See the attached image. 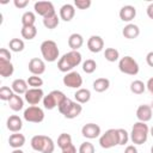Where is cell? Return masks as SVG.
Segmentation results:
<instances>
[{
	"mask_svg": "<svg viewBox=\"0 0 153 153\" xmlns=\"http://www.w3.org/2000/svg\"><path fill=\"white\" fill-rule=\"evenodd\" d=\"M81 54L78 50H71L66 54H63L59 61H57V68L60 72L63 73H69L72 72V69L76 66H79L81 63Z\"/></svg>",
	"mask_w": 153,
	"mask_h": 153,
	"instance_id": "obj_1",
	"label": "cell"
},
{
	"mask_svg": "<svg viewBox=\"0 0 153 153\" xmlns=\"http://www.w3.org/2000/svg\"><path fill=\"white\" fill-rule=\"evenodd\" d=\"M31 147L36 152L53 153L55 151V143L51 137L47 135H35L31 139Z\"/></svg>",
	"mask_w": 153,
	"mask_h": 153,
	"instance_id": "obj_2",
	"label": "cell"
},
{
	"mask_svg": "<svg viewBox=\"0 0 153 153\" xmlns=\"http://www.w3.org/2000/svg\"><path fill=\"white\" fill-rule=\"evenodd\" d=\"M149 134V128L145 122H136L134 123L130 133V140L134 145H142L147 141Z\"/></svg>",
	"mask_w": 153,
	"mask_h": 153,
	"instance_id": "obj_3",
	"label": "cell"
},
{
	"mask_svg": "<svg viewBox=\"0 0 153 153\" xmlns=\"http://www.w3.org/2000/svg\"><path fill=\"white\" fill-rule=\"evenodd\" d=\"M41 54H42L43 59L48 62L56 61L59 55H60V50L57 48L56 42H54L51 39L43 41L42 44H41Z\"/></svg>",
	"mask_w": 153,
	"mask_h": 153,
	"instance_id": "obj_4",
	"label": "cell"
},
{
	"mask_svg": "<svg viewBox=\"0 0 153 153\" xmlns=\"http://www.w3.org/2000/svg\"><path fill=\"white\" fill-rule=\"evenodd\" d=\"M67 97L65 96V93L60 90H53L51 92H49L47 96H44L43 98V105L45 109L48 110H53L54 108L59 106L61 104V102L63 99H66Z\"/></svg>",
	"mask_w": 153,
	"mask_h": 153,
	"instance_id": "obj_5",
	"label": "cell"
},
{
	"mask_svg": "<svg viewBox=\"0 0 153 153\" xmlns=\"http://www.w3.org/2000/svg\"><path fill=\"white\" fill-rule=\"evenodd\" d=\"M118 69L128 75H136L139 73V65L131 56H124L120 59Z\"/></svg>",
	"mask_w": 153,
	"mask_h": 153,
	"instance_id": "obj_6",
	"label": "cell"
},
{
	"mask_svg": "<svg viewBox=\"0 0 153 153\" xmlns=\"http://www.w3.org/2000/svg\"><path fill=\"white\" fill-rule=\"evenodd\" d=\"M99 145L102 148H112L118 145V134L117 129H108L99 137Z\"/></svg>",
	"mask_w": 153,
	"mask_h": 153,
	"instance_id": "obj_7",
	"label": "cell"
},
{
	"mask_svg": "<svg viewBox=\"0 0 153 153\" xmlns=\"http://www.w3.org/2000/svg\"><path fill=\"white\" fill-rule=\"evenodd\" d=\"M23 117L25 121L31 123H41L44 120V111L36 105H31L27 109L24 110Z\"/></svg>",
	"mask_w": 153,
	"mask_h": 153,
	"instance_id": "obj_8",
	"label": "cell"
},
{
	"mask_svg": "<svg viewBox=\"0 0 153 153\" xmlns=\"http://www.w3.org/2000/svg\"><path fill=\"white\" fill-rule=\"evenodd\" d=\"M63 85L67 86V87H71V88H81V85H82V78L81 75L75 72V71H72L69 73H67L65 76H63Z\"/></svg>",
	"mask_w": 153,
	"mask_h": 153,
	"instance_id": "obj_9",
	"label": "cell"
},
{
	"mask_svg": "<svg viewBox=\"0 0 153 153\" xmlns=\"http://www.w3.org/2000/svg\"><path fill=\"white\" fill-rule=\"evenodd\" d=\"M33 10H35V12L37 14L42 16L43 18H45V17H48L50 14L56 13L55 8H54V5L50 1H37L33 5Z\"/></svg>",
	"mask_w": 153,
	"mask_h": 153,
	"instance_id": "obj_10",
	"label": "cell"
},
{
	"mask_svg": "<svg viewBox=\"0 0 153 153\" xmlns=\"http://www.w3.org/2000/svg\"><path fill=\"white\" fill-rule=\"evenodd\" d=\"M25 100L30 105H36L44 98V92L42 88H29L26 93L24 94Z\"/></svg>",
	"mask_w": 153,
	"mask_h": 153,
	"instance_id": "obj_11",
	"label": "cell"
},
{
	"mask_svg": "<svg viewBox=\"0 0 153 153\" xmlns=\"http://www.w3.org/2000/svg\"><path fill=\"white\" fill-rule=\"evenodd\" d=\"M81 134L86 139H96L100 135V127L96 123H86L81 128Z\"/></svg>",
	"mask_w": 153,
	"mask_h": 153,
	"instance_id": "obj_12",
	"label": "cell"
},
{
	"mask_svg": "<svg viewBox=\"0 0 153 153\" xmlns=\"http://www.w3.org/2000/svg\"><path fill=\"white\" fill-rule=\"evenodd\" d=\"M29 71L32 73V75H41L45 72V63L42 59L33 57L29 61Z\"/></svg>",
	"mask_w": 153,
	"mask_h": 153,
	"instance_id": "obj_13",
	"label": "cell"
},
{
	"mask_svg": "<svg viewBox=\"0 0 153 153\" xmlns=\"http://www.w3.org/2000/svg\"><path fill=\"white\" fill-rule=\"evenodd\" d=\"M87 48L92 53H99L104 48V41L100 36L93 35L87 39Z\"/></svg>",
	"mask_w": 153,
	"mask_h": 153,
	"instance_id": "obj_14",
	"label": "cell"
},
{
	"mask_svg": "<svg viewBox=\"0 0 153 153\" xmlns=\"http://www.w3.org/2000/svg\"><path fill=\"white\" fill-rule=\"evenodd\" d=\"M6 127L12 133H19L23 128V121L18 115H11L6 121Z\"/></svg>",
	"mask_w": 153,
	"mask_h": 153,
	"instance_id": "obj_15",
	"label": "cell"
},
{
	"mask_svg": "<svg viewBox=\"0 0 153 153\" xmlns=\"http://www.w3.org/2000/svg\"><path fill=\"white\" fill-rule=\"evenodd\" d=\"M120 19L123 22H131L136 16V8L131 5H124L120 10Z\"/></svg>",
	"mask_w": 153,
	"mask_h": 153,
	"instance_id": "obj_16",
	"label": "cell"
},
{
	"mask_svg": "<svg viewBox=\"0 0 153 153\" xmlns=\"http://www.w3.org/2000/svg\"><path fill=\"white\" fill-rule=\"evenodd\" d=\"M152 111L153 110H152L151 105L142 104L136 110V117H137V120L140 122H145L146 123V122L151 121V118H152Z\"/></svg>",
	"mask_w": 153,
	"mask_h": 153,
	"instance_id": "obj_17",
	"label": "cell"
},
{
	"mask_svg": "<svg viewBox=\"0 0 153 153\" xmlns=\"http://www.w3.org/2000/svg\"><path fill=\"white\" fill-rule=\"evenodd\" d=\"M75 16V8L72 4H65L60 8V18L63 22H71Z\"/></svg>",
	"mask_w": 153,
	"mask_h": 153,
	"instance_id": "obj_18",
	"label": "cell"
},
{
	"mask_svg": "<svg viewBox=\"0 0 153 153\" xmlns=\"http://www.w3.org/2000/svg\"><path fill=\"white\" fill-rule=\"evenodd\" d=\"M122 35L128 39H134L140 35V29H139V26L136 24H131L130 23V24H127L123 27Z\"/></svg>",
	"mask_w": 153,
	"mask_h": 153,
	"instance_id": "obj_19",
	"label": "cell"
},
{
	"mask_svg": "<svg viewBox=\"0 0 153 153\" xmlns=\"http://www.w3.org/2000/svg\"><path fill=\"white\" fill-rule=\"evenodd\" d=\"M11 88L16 94H25L26 91L29 90V85H27V81L24 79H16L13 80Z\"/></svg>",
	"mask_w": 153,
	"mask_h": 153,
	"instance_id": "obj_20",
	"label": "cell"
},
{
	"mask_svg": "<svg viewBox=\"0 0 153 153\" xmlns=\"http://www.w3.org/2000/svg\"><path fill=\"white\" fill-rule=\"evenodd\" d=\"M84 44V37L80 33H72L68 37V45L72 50H78L79 48H81Z\"/></svg>",
	"mask_w": 153,
	"mask_h": 153,
	"instance_id": "obj_21",
	"label": "cell"
},
{
	"mask_svg": "<svg viewBox=\"0 0 153 153\" xmlns=\"http://www.w3.org/2000/svg\"><path fill=\"white\" fill-rule=\"evenodd\" d=\"M8 143L12 148L17 149V148H20L22 146H24L25 143V136L20 133H14L12 135H10L8 137Z\"/></svg>",
	"mask_w": 153,
	"mask_h": 153,
	"instance_id": "obj_22",
	"label": "cell"
},
{
	"mask_svg": "<svg viewBox=\"0 0 153 153\" xmlns=\"http://www.w3.org/2000/svg\"><path fill=\"white\" fill-rule=\"evenodd\" d=\"M74 98H75V102L80 104H85L91 99V92L87 88H79L74 93Z\"/></svg>",
	"mask_w": 153,
	"mask_h": 153,
	"instance_id": "obj_23",
	"label": "cell"
},
{
	"mask_svg": "<svg viewBox=\"0 0 153 153\" xmlns=\"http://www.w3.org/2000/svg\"><path fill=\"white\" fill-rule=\"evenodd\" d=\"M14 72V67L11 63V61H5V60H0V75L4 78L11 76Z\"/></svg>",
	"mask_w": 153,
	"mask_h": 153,
	"instance_id": "obj_24",
	"label": "cell"
},
{
	"mask_svg": "<svg viewBox=\"0 0 153 153\" xmlns=\"http://www.w3.org/2000/svg\"><path fill=\"white\" fill-rule=\"evenodd\" d=\"M93 90L96 92H104L110 87V80L106 78H98L93 81Z\"/></svg>",
	"mask_w": 153,
	"mask_h": 153,
	"instance_id": "obj_25",
	"label": "cell"
},
{
	"mask_svg": "<svg viewBox=\"0 0 153 153\" xmlns=\"http://www.w3.org/2000/svg\"><path fill=\"white\" fill-rule=\"evenodd\" d=\"M82 111V106L80 103L78 102H73V104L71 105V108L68 109V111L65 114V117L68 120H73L75 117H78Z\"/></svg>",
	"mask_w": 153,
	"mask_h": 153,
	"instance_id": "obj_26",
	"label": "cell"
},
{
	"mask_svg": "<svg viewBox=\"0 0 153 153\" xmlns=\"http://www.w3.org/2000/svg\"><path fill=\"white\" fill-rule=\"evenodd\" d=\"M8 105H10V108L13 110V111H19V110H22L23 109V106H24V100H23V98L19 96V94H13L12 97H11V99L8 100Z\"/></svg>",
	"mask_w": 153,
	"mask_h": 153,
	"instance_id": "obj_27",
	"label": "cell"
},
{
	"mask_svg": "<svg viewBox=\"0 0 153 153\" xmlns=\"http://www.w3.org/2000/svg\"><path fill=\"white\" fill-rule=\"evenodd\" d=\"M59 23H60V18L57 17L56 13L50 14V16L43 18V25H44L47 29H49V30L55 29V27L59 25Z\"/></svg>",
	"mask_w": 153,
	"mask_h": 153,
	"instance_id": "obj_28",
	"label": "cell"
},
{
	"mask_svg": "<svg viewBox=\"0 0 153 153\" xmlns=\"http://www.w3.org/2000/svg\"><path fill=\"white\" fill-rule=\"evenodd\" d=\"M71 145H73V143H72V136L69 134L62 133V134L59 135V137H57V146L61 148V151L67 148V147H69Z\"/></svg>",
	"mask_w": 153,
	"mask_h": 153,
	"instance_id": "obj_29",
	"label": "cell"
},
{
	"mask_svg": "<svg viewBox=\"0 0 153 153\" xmlns=\"http://www.w3.org/2000/svg\"><path fill=\"white\" fill-rule=\"evenodd\" d=\"M20 33H22V37L30 41V39H33L37 35V29L36 26H23L22 30H20Z\"/></svg>",
	"mask_w": 153,
	"mask_h": 153,
	"instance_id": "obj_30",
	"label": "cell"
},
{
	"mask_svg": "<svg viewBox=\"0 0 153 153\" xmlns=\"http://www.w3.org/2000/svg\"><path fill=\"white\" fill-rule=\"evenodd\" d=\"M8 47H10V50H12L14 53H19V51L24 50L25 44H24V41L20 38H12L8 42Z\"/></svg>",
	"mask_w": 153,
	"mask_h": 153,
	"instance_id": "obj_31",
	"label": "cell"
},
{
	"mask_svg": "<svg viewBox=\"0 0 153 153\" xmlns=\"http://www.w3.org/2000/svg\"><path fill=\"white\" fill-rule=\"evenodd\" d=\"M35 22H36V16L31 11H26L22 16V24H23V26H33Z\"/></svg>",
	"mask_w": 153,
	"mask_h": 153,
	"instance_id": "obj_32",
	"label": "cell"
},
{
	"mask_svg": "<svg viewBox=\"0 0 153 153\" xmlns=\"http://www.w3.org/2000/svg\"><path fill=\"white\" fill-rule=\"evenodd\" d=\"M146 90V85L143 84V81L141 80H134L130 84V91L134 94H142Z\"/></svg>",
	"mask_w": 153,
	"mask_h": 153,
	"instance_id": "obj_33",
	"label": "cell"
},
{
	"mask_svg": "<svg viewBox=\"0 0 153 153\" xmlns=\"http://www.w3.org/2000/svg\"><path fill=\"white\" fill-rule=\"evenodd\" d=\"M104 57L105 60H108L109 62H115L118 60L120 57V53L117 49L115 48H106L105 51H104Z\"/></svg>",
	"mask_w": 153,
	"mask_h": 153,
	"instance_id": "obj_34",
	"label": "cell"
},
{
	"mask_svg": "<svg viewBox=\"0 0 153 153\" xmlns=\"http://www.w3.org/2000/svg\"><path fill=\"white\" fill-rule=\"evenodd\" d=\"M96 68H97V63L92 59H88V60H86V61L82 62V71L85 73H87V74L93 73L96 71Z\"/></svg>",
	"mask_w": 153,
	"mask_h": 153,
	"instance_id": "obj_35",
	"label": "cell"
},
{
	"mask_svg": "<svg viewBox=\"0 0 153 153\" xmlns=\"http://www.w3.org/2000/svg\"><path fill=\"white\" fill-rule=\"evenodd\" d=\"M26 81H27V85L31 86V88H41V86L43 85V80L38 75H31L27 78Z\"/></svg>",
	"mask_w": 153,
	"mask_h": 153,
	"instance_id": "obj_36",
	"label": "cell"
},
{
	"mask_svg": "<svg viewBox=\"0 0 153 153\" xmlns=\"http://www.w3.org/2000/svg\"><path fill=\"white\" fill-rule=\"evenodd\" d=\"M117 134H118V145L120 146H124L128 140H129V134L126 129H122V128H118L117 129Z\"/></svg>",
	"mask_w": 153,
	"mask_h": 153,
	"instance_id": "obj_37",
	"label": "cell"
},
{
	"mask_svg": "<svg viewBox=\"0 0 153 153\" xmlns=\"http://www.w3.org/2000/svg\"><path fill=\"white\" fill-rule=\"evenodd\" d=\"M13 94H14L13 93V90L10 88V87H7V86H2L0 88V99L1 100H7L8 102Z\"/></svg>",
	"mask_w": 153,
	"mask_h": 153,
	"instance_id": "obj_38",
	"label": "cell"
},
{
	"mask_svg": "<svg viewBox=\"0 0 153 153\" xmlns=\"http://www.w3.org/2000/svg\"><path fill=\"white\" fill-rule=\"evenodd\" d=\"M72 104H73V100H72V99H69V98L63 99V100L61 102V104L57 106V109H59L60 114H62V115L65 116V114L68 111V109L71 108V105H72Z\"/></svg>",
	"mask_w": 153,
	"mask_h": 153,
	"instance_id": "obj_39",
	"label": "cell"
},
{
	"mask_svg": "<svg viewBox=\"0 0 153 153\" xmlns=\"http://www.w3.org/2000/svg\"><path fill=\"white\" fill-rule=\"evenodd\" d=\"M79 153H94V146L88 141L82 142L79 147Z\"/></svg>",
	"mask_w": 153,
	"mask_h": 153,
	"instance_id": "obj_40",
	"label": "cell"
},
{
	"mask_svg": "<svg viewBox=\"0 0 153 153\" xmlns=\"http://www.w3.org/2000/svg\"><path fill=\"white\" fill-rule=\"evenodd\" d=\"M91 0H75L74 1V6L79 10H87L91 6Z\"/></svg>",
	"mask_w": 153,
	"mask_h": 153,
	"instance_id": "obj_41",
	"label": "cell"
},
{
	"mask_svg": "<svg viewBox=\"0 0 153 153\" xmlns=\"http://www.w3.org/2000/svg\"><path fill=\"white\" fill-rule=\"evenodd\" d=\"M11 51L6 48H1L0 49V60H5V61H11Z\"/></svg>",
	"mask_w": 153,
	"mask_h": 153,
	"instance_id": "obj_42",
	"label": "cell"
},
{
	"mask_svg": "<svg viewBox=\"0 0 153 153\" xmlns=\"http://www.w3.org/2000/svg\"><path fill=\"white\" fill-rule=\"evenodd\" d=\"M13 4L17 8H24L29 5V0H14Z\"/></svg>",
	"mask_w": 153,
	"mask_h": 153,
	"instance_id": "obj_43",
	"label": "cell"
},
{
	"mask_svg": "<svg viewBox=\"0 0 153 153\" xmlns=\"http://www.w3.org/2000/svg\"><path fill=\"white\" fill-rule=\"evenodd\" d=\"M146 61H147V65L153 67V51H149L147 55H146Z\"/></svg>",
	"mask_w": 153,
	"mask_h": 153,
	"instance_id": "obj_44",
	"label": "cell"
},
{
	"mask_svg": "<svg viewBox=\"0 0 153 153\" xmlns=\"http://www.w3.org/2000/svg\"><path fill=\"white\" fill-rule=\"evenodd\" d=\"M124 153H137V149H136V147L134 145H129V146L126 147Z\"/></svg>",
	"mask_w": 153,
	"mask_h": 153,
	"instance_id": "obj_45",
	"label": "cell"
},
{
	"mask_svg": "<svg viewBox=\"0 0 153 153\" xmlns=\"http://www.w3.org/2000/svg\"><path fill=\"white\" fill-rule=\"evenodd\" d=\"M62 153H76V148L74 147V145H71L69 147L62 149Z\"/></svg>",
	"mask_w": 153,
	"mask_h": 153,
	"instance_id": "obj_46",
	"label": "cell"
},
{
	"mask_svg": "<svg viewBox=\"0 0 153 153\" xmlns=\"http://www.w3.org/2000/svg\"><path fill=\"white\" fill-rule=\"evenodd\" d=\"M146 87H147V90L153 94V76L148 79V81H147V84H146Z\"/></svg>",
	"mask_w": 153,
	"mask_h": 153,
	"instance_id": "obj_47",
	"label": "cell"
},
{
	"mask_svg": "<svg viewBox=\"0 0 153 153\" xmlns=\"http://www.w3.org/2000/svg\"><path fill=\"white\" fill-rule=\"evenodd\" d=\"M147 16H148L151 19H153V2L149 4L148 7H147Z\"/></svg>",
	"mask_w": 153,
	"mask_h": 153,
	"instance_id": "obj_48",
	"label": "cell"
},
{
	"mask_svg": "<svg viewBox=\"0 0 153 153\" xmlns=\"http://www.w3.org/2000/svg\"><path fill=\"white\" fill-rule=\"evenodd\" d=\"M11 153H24V152H23L20 148H17V149H13Z\"/></svg>",
	"mask_w": 153,
	"mask_h": 153,
	"instance_id": "obj_49",
	"label": "cell"
},
{
	"mask_svg": "<svg viewBox=\"0 0 153 153\" xmlns=\"http://www.w3.org/2000/svg\"><path fill=\"white\" fill-rule=\"evenodd\" d=\"M149 133H151V135H152V136H153V127H152V128H151V129H149Z\"/></svg>",
	"mask_w": 153,
	"mask_h": 153,
	"instance_id": "obj_50",
	"label": "cell"
},
{
	"mask_svg": "<svg viewBox=\"0 0 153 153\" xmlns=\"http://www.w3.org/2000/svg\"><path fill=\"white\" fill-rule=\"evenodd\" d=\"M151 153H153V146L151 147Z\"/></svg>",
	"mask_w": 153,
	"mask_h": 153,
	"instance_id": "obj_51",
	"label": "cell"
},
{
	"mask_svg": "<svg viewBox=\"0 0 153 153\" xmlns=\"http://www.w3.org/2000/svg\"><path fill=\"white\" fill-rule=\"evenodd\" d=\"M151 108H152V110H153V102H152V104H151Z\"/></svg>",
	"mask_w": 153,
	"mask_h": 153,
	"instance_id": "obj_52",
	"label": "cell"
}]
</instances>
